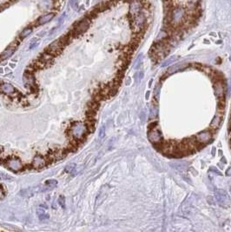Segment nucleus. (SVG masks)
Wrapping results in <instances>:
<instances>
[{"label": "nucleus", "instance_id": "nucleus-16", "mask_svg": "<svg viewBox=\"0 0 231 232\" xmlns=\"http://www.w3.org/2000/svg\"><path fill=\"white\" fill-rule=\"evenodd\" d=\"M74 166H75V165H74V164L70 165V166H67L66 171H69V172H71V171H72L73 169H74Z\"/></svg>", "mask_w": 231, "mask_h": 232}, {"label": "nucleus", "instance_id": "nucleus-6", "mask_svg": "<svg viewBox=\"0 0 231 232\" xmlns=\"http://www.w3.org/2000/svg\"><path fill=\"white\" fill-rule=\"evenodd\" d=\"M36 215L41 221H45L49 218V214L47 212V207L41 205L36 209Z\"/></svg>", "mask_w": 231, "mask_h": 232}, {"label": "nucleus", "instance_id": "nucleus-2", "mask_svg": "<svg viewBox=\"0 0 231 232\" xmlns=\"http://www.w3.org/2000/svg\"><path fill=\"white\" fill-rule=\"evenodd\" d=\"M215 197L219 205L222 207H229L230 204V198L228 195V193L222 190V189H218L215 192Z\"/></svg>", "mask_w": 231, "mask_h": 232}, {"label": "nucleus", "instance_id": "nucleus-15", "mask_svg": "<svg viewBox=\"0 0 231 232\" xmlns=\"http://www.w3.org/2000/svg\"><path fill=\"white\" fill-rule=\"evenodd\" d=\"M176 59V57H170V59H169V60H168V61H166V62H165V63H164V64H163V66H164H164H167V65H169V64H171L172 62L175 61Z\"/></svg>", "mask_w": 231, "mask_h": 232}, {"label": "nucleus", "instance_id": "nucleus-7", "mask_svg": "<svg viewBox=\"0 0 231 232\" xmlns=\"http://www.w3.org/2000/svg\"><path fill=\"white\" fill-rule=\"evenodd\" d=\"M7 166L14 171H19L22 168V164L18 159H11L7 162Z\"/></svg>", "mask_w": 231, "mask_h": 232}, {"label": "nucleus", "instance_id": "nucleus-14", "mask_svg": "<svg viewBox=\"0 0 231 232\" xmlns=\"http://www.w3.org/2000/svg\"><path fill=\"white\" fill-rule=\"evenodd\" d=\"M58 203H59L63 208L65 207V198H64V196H61L60 197L58 198Z\"/></svg>", "mask_w": 231, "mask_h": 232}, {"label": "nucleus", "instance_id": "nucleus-8", "mask_svg": "<svg viewBox=\"0 0 231 232\" xmlns=\"http://www.w3.org/2000/svg\"><path fill=\"white\" fill-rule=\"evenodd\" d=\"M54 16H55L54 13H47V14H44V15L41 16L39 19H37V21H36V25H44V24H46V23L50 22L51 19L54 18Z\"/></svg>", "mask_w": 231, "mask_h": 232}, {"label": "nucleus", "instance_id": "nucleus-10", "mask_svg": "<svg viewBox=\"0 0 231 232\" xmlns=\"http://www.w3.org/2000/svg\"><path fill=\"white\" fill-rule=\"evenodd\" d=\"M15 50H16V46H14L13 44H12V46H9V47L1 54V56H0L1 59H5L7 57H11Z\"/></svg>", "mask_w": 231, "mask_h": 232}, {"label": "nucleus", "instance_id": "nucleus-3", "mask_svg": "<svg viewBox=\"0 0 231 232\" xmlns=\"http://www.w3.org/2000/svg\"><path fill=\"white\" fill-rule=\"evenodd\" d=\"M86 132H87V127L79 123H75L71 128V133L77 140L82 139Z\"/></svg>", "mask_w": 231, "mask_h": 232}, {"label": "nucleus", "instance_id": "nucleus-4", "mask_svg": "<svg viewBox=\"0 0 231 232\" xmlns=\"http://www.w3.org/2000/svg\"><path fill=\"white\" fill-rule=\"evenodd\" d=\"M90 26V20L87 19H83L81 21H79L78 23L76 25L75 28L72 30V32H71V35L73 37H76V36H79L81 34H83Z\"/></svg>", "mask_w": 231, "mask_h": 232}, {"label": "nucleus", "instance_id": "nucleus-13", "mask_svg": "<svg viewBox=\"0 0 231 232\" xmlns=\"http://www.w3.org/2000/svg\"><path fill=\"white\" fill-rule=\"evenodd\" d=\"M45 184L48 186L49 188H53V187H55L57 184V182L56 180H47L45 182Z\"/></svg>", "mask_w": 231, "mask_h": 232}, {"label": "nucleus", "instance_id": "nucleus-1", "mask_svg": "<svg viewBox=\"0 0 231 232\" xmlns=\"http://www.w3.org/2000/svg\"><path fill=\"white\" fill-rule=\"evenodd\" d=\"M66 38L67 36L64 37L63 38H60V39H57L52 43H50L47 48V52L50 53V55L53 56V57H55L56 55H58L64 48L65 42H69V40H66Z\"/></svg>", "mask_w": 231, "mask_h": 232}, {"label": "nucleus", "instance_id": "nucleus-11", "mask_svg": "<svg viewBox=\"0 0 231 232\" xmlns=\"http://www.w3.org/2000/svg\"><path fill=\"white\" fill-rule=\"evenodd\" d=\"M0 90H1V92H5L6 94L12 93V92H14V91H15L14 87L11 85L10 84H3V85H0Z\"/></svg>", "mask_w": 231, "mask_h": 232}, {"label": "nucleus", "instance_id": "nucleus-5", "mask_svg": "<svg viewBox=\"0 0 231 232\" xmlns=\"http://www.w3.org/2000/svg\"><path fill=\"white\" fill-rule=\"evenodd\" d=\"M195 142L198 144L199 146H202L204 144H208L209 142L212 139V134L211 132L209 131H204V132H200L195 136Z\"/></svg>", "mask_w": 231, "mask_h": 232}, {"label": "nucleus", "instance_id": "nucleus-12", "mask_svg": "<svg viewBox=\"0 0 231 232\" xmlns=\"http://www.w3.org/2000/svg\"><path fill=\"white\" fill-rule=\"evenodd\" d=\"M31 32H32V29L31 28H25L24 31L21 32L20 37H21V38H24V37H27L28 35H30Z\"/></svg>", "mask_w": 231, "mask_h": 232}, {"label": "nucleus", "instance_id": "nucleus-18", "mask_svg": "<svg viewBox=\"0 0 231 232\" xmlns=\"http://www.w3.org/2000/svg\"><path fill=\"white\" fill-rule=\"evenodd\" d=\"M3 196H4V191L0 188V197H3Z\"/></svg>", "mask_w": 231, "mask_h": 232}, {"label": "nucleus", "instance_id": "nucleus-9", "mask_svg": "<svg viewBox=\"0 0 231 232\" xmlns=\"http://www.w3.org/2000/svg\"><path fill=\"white\" fill-rule=\"evenodd\" d=\"M32 164H33V167H34V168H36V169H40V168H43V167L45 166L46 162H45V160L41 156H36V158H34V160H33Z\"/></svg>", "mask_w": 231, "mask_h": 232}, {"label": "nucleus", "instance_id": "nucleus-17", "mask_svg": "<svg viewBox=\"0 0 231 232\" xmlns=\"http://www.w3.org/2000/svg\"><path fill=\"white\" fill-rule=\"evenodd\" d=\"M104 137V128L102 127L100 130V137Z\"/></svg>", "mask_w": 231, "mask_h": 232}, {"label": "nucleus", "instance_id": "nucleus-19", "mask_svg": "<svg viewBox=\"0 0 231 232\" xmlns=\"http://www.w3.org/2000/svg\"><path fill=\"white\" fill-rule=\"evenodd\" d=\"M230 192H231V188H230Z\"/></svg>", "mask_w": 231, "mask_h": 232}]
</instances>
